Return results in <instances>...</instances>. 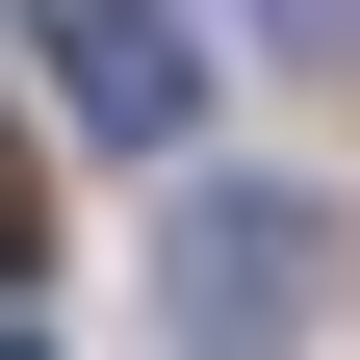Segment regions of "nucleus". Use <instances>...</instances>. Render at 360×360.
Instances as JSON below:
<instances>
[{
	"mask_svg": "<svg viewBox=\"0 0 360 360\" xmlns=\"http://www.w3.org/2000/svg\"><path fill=\"white\" fill-rule=\"evenodd\" d=\"M155 309H180V360H309L335 335V206H309V180H180Z\"/></svg>",
	"mask_w": 360,
	"mask_h": 360,
	"instance_id": "obj_1",
	"label": "nucleus"
},
{
	"mask_svg": "<svg viewBox=\"0 0 360 360\" xmlns=\"http://www.w3.org/2000/svg\"><path fill=\"white\" fill-rule=\"evenodd\" d=\"M52 103L103 129V155L180 180V129H206V26H180V0H52Z\"/></svg>",
	"mask_w": 360,
	"mask_h": 360,
	"instance_id": "obj_2",
	"label": "nucleus"
},
{
	"mask_svg": "<svg viewBox=\"0 0 360 360\" xmlns=\"http://www.w3.org/2000/svg\"><path fill=\"white\" fill-rule=\"evenodd\" d=\"M0 283H26V155H0Z\"/></svg>",
	"mask_w": 360,
	"mask_h": 360,
	"instance_id": "obj_3",
	"label": "nucleus"
},
{
	"mask_svg": "<svg viewBox=\"0 0 360 360\" xmlns=\"http://www.w3.org/2000/svg\"><path fill=\"white\" fill-rule=\"evenodd\" d=\"M283 26H309V52H360V0H283Z\"/></svg>",
	"mask_w": 360,
	"mask_h": 360,
	"instance_id": "obj_4",
	"label": "nucleus"
},
{
	"mask_svg": "<svg viewBox=\"0 0 360 360\" xmlns=\"http://www.w3.org/2000/svg\"><path fill=\"white\" fill-rule=\"evenodd\" d=\"M0 360H26V309H0Z\"/></svg>",
	"mask_w": 360,
	"mask_h": 360,
	"instance_id": "obj_5",
	"label": "nucleus"
}]
</instances>
